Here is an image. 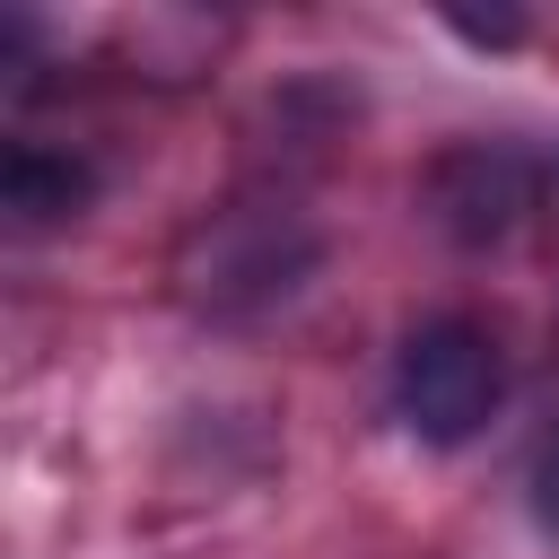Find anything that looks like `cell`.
I'll return each mask as SVG.
<instances>
[{"mask_svg": "<svg viewBox=\"0 0 559 559\" xmlns=\"http://www.w3.org/2000/svg\"><path fill=\"white\" fill-rule=\"evenodd\" d=\"M393 402H402L411 437H428V445H472V437L498 419V402H507V358H498V341H489L480 323L437 314V323H419V332L402 341V358H393Z\"/></svg>", "mask_w": 559, "mask_h": 559, "instance_id": "obj_1", "label": "cell"}, {"mask_svg": "<svg viewBox=\"0 0 559 559\" xmlns=\"http://www.w3.org/2000/svg\"><path fill=\"white\" fill-rule=\"evenodd\" d=\"M428 201H437V227L463 236V245H489L507 236L524 210H533V166L498 140H472V148H445L437 175H428Z\"/></svg>", "mask_w": 559, "mask_h": 559, "instance_id": "obj_2", "label": "cell"}, {"mask_svg": "<svg viewBox=\"0 0 559 559\" xmlns=\"http://www.w3.org/2000/svg\"><path fill=\"white\" fill-rule=\"evenodd\" d=\"M0 201L17 227H61L96 201V166L70 157V148H44V140H17L9 166H0Z\"/></svg>", "mask_w": 559, "mask_h": 559, "instance_id": "obj_3", "label": "cell"}, {"mask_svg": "<svg viewBox=\"0 0 559 559\" xmlns=\"http://www.w3.org/2000/svg\"><path fill=\"white\" fill-rule=\"evenodd\" d=\"M533 507H542V524L559 533V428H550L542 454H533Z\"/></svg>", "mask_w": 559, "mask_h": 559, "instance_id": "obj_4", "label": "cell"}, {"mask_svg": "<svg viewBox=\"0 0 559 559\" xmlns=\"http://www.w3.org/2000/svg\"><path fill=\"white\" fill-rule=\"evenodd\" d=\"M445 26H454L463 44H515V35H524V17H507V9H498V17H445Z\"/></svg>", "mask_w": 559, "mask_h": 559, "instance_id": "obj_5", "label": "cell"}]
</instances>
